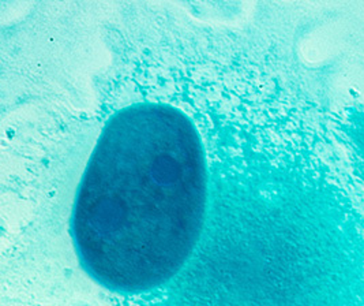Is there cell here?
<instances>
[{
    "mask_svg": "<svg viewBox=\"0 0 364 306\" xmlns=\"http://www.w3.org/2000/svg\"><path fill=\"white\" fill-rule=\"evenodd\" d=\"M315 7L258 0L236 26L127 1L77 120L74 218L135 297L178 295L277 238L314 196L331 68L304 53Z\"/></svg>",
    "mask_w": 364,
    "mask_h": 306,
    "instance_id": "cell-1",
    "label": "cell"
},
{
    "mask_svg": "<svg viewBox=\"0 0 364 306\" xmlns=\"http://www.w3.org/2000/svg\"><path fill=\"white\" fill-rule=\"evenodd\" d=\"M86 0H32L1 32V114L85 104L78 68L90 44Z\"/></svg>",
    "mask_w": 364,
    "mask_h": 306,
    "instance_id": "cell-2",
    "label": "cell"
},
{
    "mask_svg": "<svg viewBox=\"0 0 364 306\" xmlns=\"http://www.w3.org/2000/svg\"><path fill=\"white\" fill-rule=\"evenodd\" d=\"M340 129L353 169L364 186V99L343 108Z\"/></svg>",
    "mask_w": 364,
    "mask_h": 306,
    "instance_id": "cell-3",
    "label": "cell"
},
{
    "mask_svg": "<svg viewBox=\"0 0 364 306\" xmlns=\"http://www.w3.org/2000/svg\"><path fill=\"white\" fill-rule=\"evenodd\" d=\"M181 7L194 17L232 18L235 17L242 4L239 0H173Z\"/></svg>",
    "mask_w": 364,
    "mask_h": 306,
    "instance_id": "cell-4",
    "label": "cell"
},
{
    "mask_svg": "<svg viewBox=\"0 0 364 306\" xmlns=\"http://www.w3.org/2000/svg\"><path fill=\"white\" fill-rule=\"evenodd\" d=\"M3 1H6V0H3Z\"/></svg>",
    "mask_w": 364,
    "mask_h": 306,
    "instance_id": "cell-5",
    "label": "cell"
}]
</instances>
